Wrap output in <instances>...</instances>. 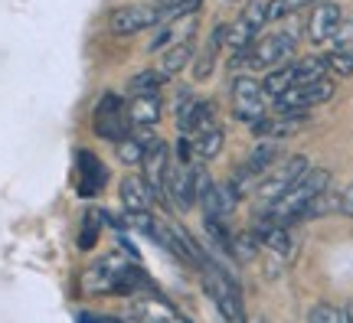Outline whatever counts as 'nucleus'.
Wrapping results in <instances>:
<instances>
[{
    "mask_svg": "<svg viewBox=\"0 0 353 323\" xmlns=\"http://www.w3.org/2000/svg\"><path fill=\"white\" fill-rule=\"evenodd\" d=\"M148 287H151V278L125 255H108L85 274L88 294H138Z\"/></svg>",
    "mask_w": 353,
    "mask_h": 323,
    "instance_id": "nucleus-1",
    "label": "nucleus"
},
{
    "mask_svg": "<svg viewBox=\"0 0 353 323\" xmlns=\"http://www.w3.org/2000/svg\"><path fill=\"white\" fill-rule=\"evenodd\" d=\"M330 187V174L327 170H304V176L288 189V193H281L275 202H268V209H265V222H278V225H288L294 219H304V212L307 206L314 202L324 189Z\"/></svg>",
    "mask_w": 353,
    "mask_h": 323,
    "instance_id": "nucleus-2",
    "label": "nucleus"
},
{
    "mask_svg": "<svg viewBox=\"0 0 353 323\" xmlns=\"http://www.w3.org/2000/svg\"><path fill=\"white\" fill-rule=\"evenodd\" d=\"M291 52H294V39H291L288 33H272V37H265V39H255L249 50L236 52L232 69H236L239 75H245V72H268V69H275V65L288 63Z\"/></svg>",
    "mask_w": 353,
    "mask_h": 323,
    "instance_id": "nucleus-3",
    "label": "nucleus"
},
{
    "mask_svg": "<svg viewBox=\"0 0 353 323\" xmlns=\"http://www.w3.org/2000/svg\"><path fill=\"white\" fill-rule=\"evenodd\" d=\"M203 287H206V294L213 298L216 311L226 323H245V307H242V294H239V284H236V278L226 274L219 264L206 258L203 261Z\"/></svg>",
    "mask_w": 353,
    "mask_h": 323,
    "instance_id": "nucleus-4",
    "label": "nucleus"
},
{
    "mask_svg": "<svg viewBox=\"0 0 353 323\" xmlns=\"http://www.w3.org/2000/svg\"><path fill=\"white\" fill-rule=\"evenodd\" d=\"M324 72H327V69H324L321 59H298V63H285V65L268 69L262 88L272 98H278V95H285L288 88H298V85H307V82L324 79Z\"/></svg>",
    "mask_w": 353,
    "mask_h": 323,
    "instance_id": "nucleus-5",
    "label": "nucleus"
},
{
    "mask_svg": "<svg viewBox=\"0 0 353 323\" xmlns=\"http://www.w3.org/2000/svg\"><path fill=\"white\" fill-rule=\"evenodd\" d=\"M196 199L203 202L206 219L226 222L236 209V202H239V193L232 189V183H216L213 176L203 170V163H196Z\"/></svg>",
    "mask_w": 353,
    "mask_h": 323,
    "instance_id": "nucleus-6",
    "label": "nucleus"
},
{
    "mask_svg": "<svg viewBox=\"0 0 353 323\" xmlns=\"http://www.w3.org/2000/svg\"><path fill=\"white\" fill-rule=\"evenodd\" d=\"M307 167H311V163H307V157H301V154H291V157H285V160H275L262 174V183H259V189H255L259 199L275 202L281 193H288V189L301 180Z\"/></svg>",
    "mask_w": 353,
    "mask_h": 323,
    "instance_id": "nucleus-7",
    "label": "nucleus"
},
{
    "mask_svg": "<svg viewBox=\"0 0 353 323\" xmlns=\"http://www.w3.org/2000/svg\"><path fill=\"white\" fill-rule=\"evenodd\" d=\"M265 105H268V92H265L252 75H236L232 79V114L245 121V125H255L259 118H265Z\"/></svg>",
    "mask_w": 353,
    "mask_h": 323,
    "instance_id": "nucleus-8",
    "label": "nucleus"
},
{
    "mask_svg": "<svg viewBox=\"0 0 353 323\" xmlns=\"http://www.w3.org/2000/svg\"><path fill=\"white\" fill-rule=\"evenodd\" d=\"M92 121H95V134L105 137V140H121V137L131 131V121H128V105L121 95H101V101L95 105V114H92Z\"/></svg>",
    "mask_w": 353,
    "mask_h": 323,
    "instance_id": "nucleus-9",
    "label": "nucleus"
},
{
    "mask_svg": "<svg viewBox=\"0 0 353 323\" xmlns=\"http://www.w3.org/2000/svg\"><path fill=\"white\" fill-rule=\"evenodd\" d=\"M268 23V17H265V3H259V0H252L245 10L232 20V23L226 26V46L232 52H242L249 50L255 43V37L262 33V26Z\"/></svg>",
    "mask_w": 353,
    "mask_h": 323,
    "instance_id": "nucleus-10",
    "label": "nucleus"
},
{
    "mask_svg": "<svg viewBox=\"0 0 353 323\" xmlns=\"http://www.w3.org/2000/svg\"><path fill=\"white\" fill-rule=\"evenodd\" d=\"M157 23H161L157 3H128V7L112 10V17H108V30L114 37H131V33L151 30Z\"/></svg>",
    "mask_w": 353,
    "mask_h": 323,
    "instance_id": "nucleus-11",
    "label": "nucleus"
},
{
    "mask_svg": "<svg viewBox=\"0 0 353 323\" xmlns=\"http://www.w3.org/2000/svg\"><path fill=\"white\" fill-rule=\"evenodd\" d=\"M330 98H334V82L324 75V79H317V82L288 88L285 95L275 98V105H278V112H307V108H317V105H324V101H330Z\"/></svg>",
    "mask_w": 353,
    "mask_h": 323,
    "instance_id": "nucleus-12",
    "label": "nucleus"
},
{
    "mask_svg": "<svg viewBox=\"0 0 353 323\" xmlns=\"http://www.w3.org/2000/svg\"><path fill=\"white\" fill-rule=\"evenodd\" d=\"M131 320L134 323H190L174 304H167L157 294H144V291L131 300Z\"/></svg>",
    "mask_w": 353,
    "mask_h": 323,
    "instance_id": "nucleus-13",
    "label": "nucleus"
},
{
    "mask_svg": "<svg viewBox=\"0 0 353 323\" xmlns=\"http://www.w3.org/2000/svg\"><path fill=\"white\" fill-rule=\"evenodd\" d=\"M141 170H144V180L154 189V196L164 199L167 170H170V150H167L164 140H151V147L144 150V157H141Z\"/></svg>",
    "mask_w": 353,
    "mask_h": 323,
    "instance_id": "nucleus-14",
    "label": "nucleus"
},
{
    "mask_svg": "<svg viewBox=\"0 0 353 323\" xmlns=\"http://www.w3.org/2000/svg\"><path fill=\"white\" fill-rule=\"evenodd\" d=\"M157 26H161V30H157V37L151 39L148 50L164 52V50H170V46H176V43L193 39V33H196V13H183V17H174V20H161Z\"/></svg>",
    "mask_w": 353,
    "mask_h": 323,
    "instance_id": "nucleus-15",
    "label": "nucleus"
},
{
    "mask_svg": "<svg viewBox=\"0 0 353 323\" xmlns=\"http://www.w3.org/2000/svg\"><path fill=\"white\" fill-rule=\"evenodd\" d=\"M176 118H180V134H200V131H210V127H216V105L210 98H190L180 112H176Z\"/></svg>",
    "mask_w": 353,
    "mask_h": 323,
    "instance_id": "nucleus-16",
    "label": "nucleus"
},
{
    "mask_svg": "<svg viewBox=\"0 0 353 323\" xmlns=\"http://www.w3.org/2000/svg\"><path fill=\"white\" fill-rule=\"evenodd\" d=\"M341 7L337 3H330V0H321V3H314V10H311V17H307V39L311 43H330V37L337 33V26H341Z\"/></svg>",
    "mask_w": 353,
    "mask_h": 323,
    "instance_id": "nucleus-17",
    "label": "nucleus"
},
{
    "mask_svg": "<svg viewBox=\"0 0 353 323\" xmlns=\"http://www.w3.org/2000/svg\"><path fill=\"white\" fill-rule=\"evenodd\" d=\"M76 176H79V196L92 199V196H99V193H101L108 170H105V163H101L95 154L79 150V154H76Z\"/></svg>",
    "mask_w": 353,
    "mask_h": 323,
    "instance_id": "nucleus-18",
    "label": "nucleus"
},
{
    "mask_svg": "<svg viewBox=\"0 0 353 323\" xmlns=\"http://www.w3.org/2000/svg\"><path fill=\"white\" fill-rule=\"evenodd\" d=\"M307 125V112H278L275 118H259L255 125H249L255 134L268 137V140H281V137H291L304 131Z\"/></svg>",
    "mask_w": 353,
    "mask_h": 323,
    "instance_id": "nucleus-19",
    "label": "nucleus"
},
{
    "mask_svg": "<svg viewBox=\"0 0 353 323\" xmlns=\"http://www.w3.org/2000/svg\"><path fill=\"white\" fill-rule=\"evenodd\" d=\"M157 196H154V189L148 187V180L144 176H125L121 180V206L125 212H151Z\"/></svg>",
    "mask_w": 353,
    "mask_h": 323,
    "instance_id": "nucleus-20",
    "label": "nucleus"
},
{
    "mask_svg": "<svg viewBox=\"0 0 353 323\" xmlns=\"http://www.w3.org/2000/svg\"><path fill=\"white\" fill-rule=\"evenodd\" d=\"M128 121H131V127H154L161 121V95L157 92L134 95L128 105Z\"/></svg>",
    "mask_w": 353,
    "mask_h": 323,
    "instance_id": "nucleus-21",
    "label": "nucleus"
},
{
    "mask_svg": "<svg viewBox=\"0 0 353 323\" xmlns=\"http://www.w3.org/2000/svg\"><path fill=\"white\" fill-rule=\"evenodd\" d=\"M187 137V134H183ZM223 140H226V134H223V127L216 125L210 127V131H200V134L190 137V154H193V163H210L219 157V150H223Z\"/></svg>",
    "mask_w": 353,
    "mask_h": 323,
    "instance_id": "nucleus-22",
    "label": "nucleus"
},
{
    "mask_svg": "<svg viewBox=\"0 0 353 323\" xmlns=\"http://www.w3.org/2000/svg\"><path fill=\"white\" fill-rule=\"evenodd\" d=\"M151 127H131L121 140H114L118 144V157L125 163H141V157H144V150L151 147Z\"/></svg>",
    "mask_w": 353,
    "mask_h": 323,
    "instance_id": "nucleus-23",
    "label": "nucleus"
},
{
    "mask_svg": "<svg viewBox=\"0 0 353 323\" xmlns=\"http://www.w3.org/2000/svg\"><path fill=\"white\" fill-rule=\"evenodd\" d=\"M259 242H262L265 249H272L275 255H288L291 251V238H288V229L285 225H278V222H259V229L252 232Z\"/></svg>",
    "mask_w": 353,
    "mask_h": 323,
    "instance_id": "nucleus-24",
    "label": "nucleus"
},
{
    "mask_svg": "<svg viewBox=\"0 0 353 323\" xmlns=\"http://www.w3.org/2000/svg\"><path fill=\"white\" fill-rule=\"evenodd\" d=\"M193 56V39H187V43H176V46H170V50H164V63H161V75H174L180 72L183 65H187V59Z\"/></svg>",
    "mask_w": 353,
    "mask_h": 323,
    "instance_id": "nucleus-25",
    "label": "nucleus"
},
{
    "mask_svg": "<svg viewBox=\"0 0 353 323\" xmlns=\"http://www.w3.org/2000/svg\"><path fill=\"white\" fill-rule=\"evenodd\" d=\"M311 3H317V0H272V3H265V17L268 20H285V17L304 10Z\"/></svg>",
    "mask_w": 353,
    "mask_h": 323,
    "instance_id": "nucleus-26",
    "label": "nucleus"
},
{
    "mask_svg": "<svg viewBox=\"0 0 353 323\" xmlns=\"http://www.w3.org/2000/svg\"><path fill=\"white\" fill-rule=\"evenodd\" d=\"M164 85V75L161 69H144L131 79V95H144V92H157V88Z\"/></svg>",
    "mask_w": 353,
    "mask_h": 323,
    "instance_id": "nucleus-27",
    "label": "nucleus"
},
{
    "mask_svg": "<svg viewBox=\"0 0 353 323\" xmlns=\"http://www.w3.org/2000/svg\"><path fill=\"white\" fill-rule=\"evenodd\" d=\"M321 63H324V69H327V72L341 75V79H350V75H353V56H350V52H337V50H330L327 56L321 59Z\"/></svg>",
    "mask_w": 353,
    "mask_h": 323,
    "instance_id": "nucleus-28",
    "label": "nucleus"
},
{
    "mask_svg": "<svg viewBox=\"0 0 353 323\" xmlns=\"http://www.w3.org/2000/svg\"><path fill=\"white\" fill-rule=\"evenodd\" d=\"M307 323H347V311L334 307V304H317L311 317H307Z\"/></svg>",
    "mask_w": 353,
    "mask_h": 323,
    "instance_id": "nucleus-29",
    "label": "nucleus"
},
{
    "mask_svg": "<svg viewBox=\"0 0 353 323\" xmlns=\"http://www.w3.org/2000/svg\"><path fill=\"white\" fill-rule=\"evenodd\" d=\"M330 50L350 52V56H353V20H341L337 33L330 37Z\"/></svg>",
    "mask_w": 353,
    "mask_h": 323,
    "instance_id": "nucleus-30",
    "label": "nucleus"
},
{
    "mask_svg": "<svg viewBox=\"0 0 353 323\" xmlns=\"http://www.w3.org/2000/svg\"><path fill=\"white\" fill-rule=\"evenodd\" d=\"M95 238H99V219H95V216H88L85 225H82V238H79V249H92V245H95Z\"/></svg>",
    "mask_w": 353,
    "mask_h": 323,
    "instance_id": "nucleus-31",
    "label": "nucleus"
},
{
    "mask_svg": "<svg viewBox=\"0 0 353 323\" xmlns=\"http://www.w3.org/2000/svg\"><path fill=\"white\" fill-rule=\"evenodd\" d=\"M341 212H347V216H353V187L347 189V193H341Z\"/></svg>",
    "mask_w": 353,
    "mask_h": 323,
    "instance_id": "nucleus-32",
    "label": "nucleus"
},
{
    "mask_svg": "<svg viewBox=\"0 0 353 323\" xmlns=\"http://www.w3.org/2000/svg\"><path fill=\"white\" fill-rule=\"evenodd\" d=\"M82 323H121V320H114V317H92V313H85Z\"/></svg>",
    "mask_w": 353,
    "mask_h": 323,
    "instance_id": "nucleus-33",
    "label": "nucleus"
},
{
    "mask_svg": "<svg viewBox=\"0 0 353 323\" xmlns=\"http://www.w3.org/2000/svg\"><path fill=\"white\" fill-rule=\"evenodd\" d=\"M347 323H353V307H350V311H347Z\"/></svg>",
    "mask_w": 353,
    "mask_h": 323,
    "instance_id": "nucleus-34",
    "label": "nucleus"
}]
</instances>
